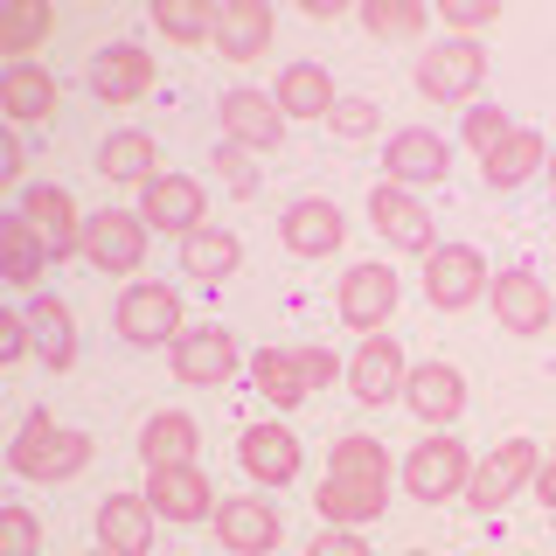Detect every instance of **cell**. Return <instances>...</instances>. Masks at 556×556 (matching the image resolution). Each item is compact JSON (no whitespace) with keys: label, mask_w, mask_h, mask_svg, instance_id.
<instances>
[{"label":"cell","mask_w":556,"mask_h":556,"mask_svg":"<svg viewBox=\"0 0 556 556\" xmlns=\"http://www.w3.org/2000/svg\"><path fill=\"white\" fill-rule=\"evenodd\" d=\"M98 174H104V181H139V188H147L153 174H161V147H153V132H112L98 147Z\"/></svg>","instance_id":"33"},{"label":"cell","mask_w":556,"mask_h":556,"mask_svg":"<svg viewBox=\"0 0 556 556\" xmlns=\"http://www.w3.org/2000/svg\"><path fill=\"white\" fill-rule=\"evenodd\" d=\"M147 84H153V56L139 42H112V49H98L91 56V91L104 104H132V98H147Z\"/></svg>","instance_id":"24"},{"label":"cell","mask_w":556,"mask_h":556,"mask_svg":"<svg viewBox=\"0 0 556 556\" xmlns=\"http://www.w3.org/2000/svg\"><path fill=\"white\" fill-rule=\"evenodd\" d=\"M0 112L14 118V126H35V118L56 112V77H49L42 63H8V77H0Z\"/></svg>","instance_id":"29"},{"label":"cell","mask_w":556,"mask_h":556,"mask_svg":"<svg viewBox=\"0 0 556 556\" xmlns=\"http://www.w3.org/2000/svg\"><path fill=\"white\" fill-rule=\"evenodd\" d=\"M22 320H28V334H35V355H42L49 369L63 376L70 362H77V313H70V306L56 300V292H35Z\"/></svg>","instance_id":"28"},{"label":"cell","mask_w":556,"mask_h":556,"mask_svg":"<svg viewBox=\"0 0 556 556\" xmlns=\"http://www.w3.org/2000/svg\"><path fill=\"white\" fill-rule=\"evenodd\" d=\"M543 167H549V139L535 132V126H515V132H508V139H501V147L480 161V174H486V188H494V195H508V188L535 181Z\"/></svg>","instance_id":"25"},{"label":"cell","mask_w":556,"mask_h":556,"mask_svg":"<svg viewBox=\"0 0 556 556\" xmlns=\"http://www.w3.org/2000/svg\"><path fill=\"white\" fill-rule=\"evenodd\" d=\"M8 466L22 480H70V473H84V466H91V439H84V431H63L49 410H28L22 431H14Z\"/></svg>","instance_id":"2"},{"label":"cell","mask_w":556,"mask_h":556,"mask_svg":"<svg viewBox=\"0 0 556 556\" xmlns=\"http://www.w3.org/2000/svg\"><path fill=\"white\" fill-rule=\"evenodd\" d=\"M28 348H35V334H28V320H0V362H8V369H14V362L28 355Z\"/></svg>","instance_id":"45"},{"label":"cell","mask_w":556,"mask_h":556,"mask_svg":"<svg viewBox=\"0 0 556 556\" xmlns=\"http://www.w3.org/2000/svg\"><path fill=\"white\" fill-rule=\"evenodd\" d=\"M0 251H8V286H35L42 278V265H49V243L35 237V223L14 208V216H0Z\"/></svg>","instance_id":"34"},{"label":"cell","mask_w":556,"mask_h":556,"mask_svg":"<svg viewBox=\"0 0 556 556\" xmlns=\"http://www.w3.org/2000/svg\"><path fill=\"white\" fill-rule=\"evenodd\" d=\"M369 223H376V237L390 243V251H417V257L439 251V223H431V208L417 202L410 188L376 181V188H369Z\"/></svg>","instance_id":"9"},{"label":"cell","mask_w":556,"mask_h":556,"mask_svg":"<svg viewBox=\"0 0 556 556\" xmlns=\"http://www.w3.org/2000/svg\"><path fill=\"white\" fill-rule=\"evenodd\" d=\"M237 459H243V473H251V480L292 486V480H300V459H306V452H300V439H292L286 425H251V431L237 439Z\"/></svg>","instance_id":"22"},{"label":"cell","mask_w":556,"mask_h":556,"mask_svg":"<svg viewBox=\"0 0 556 556\" xmlns=\"http://www.w3.org/2000/svg\"><path fill=\"white\" fill-rule=\"evenodd\" d=\"M195 417H181V410H153L147 425H139V459H147V473L153 466H195Z\"/></svg>","instance_id":"30"},{"label":"cell","mask_w":556,"mask_h":556,"mask_svg":"<svg viewBox=\"0 0 556 556\" xmlns=\"http://www.w3.org/2000/svg\"><path fill=\"white\" fill-rule=\"evenodd\" d=\"M237 265H243V243H237L230 230H216V223H202V230L181 237V271L202 278V286H223Z\"/></svg>","instance_id":"31"},{"label":"cell","mask_w":556,"mask_h":556,"mask_svg":"<svg viewBox=\"0 0 556 556\" xmlns=\"http://www.w3.org/2000/svg\"><path fill=\"white\" fill-rule=\"evenodd\" d=\"M153 28L167 42H216V8L208 0H161L153 8Z\"/></svg>","instance_id":"36"},{"label":"cell","mask_w":556,"mask_h":556,"mask_svg":"<svg viewBox=\"0 0 556 556\" xmlns=\"http://www.w3.org/2000/svg\"><path fill=\"white\" fill-rule=\"evenodd\" d=\"M278 237H286L292 257H334L348 243V216H341V202H327V195H300L278 216Z\"/></svg>","instance_id":"17"},{"label":"cell","mask_w":556,"mask_h":556,"mask_svg":"<svg viewBox=\"0 0 556 556\" xmlns=\"http://www.w3.org/2000/svg\"><path fill=\"white\" fill-rule=\"evenodd\" d=\"M480 84H486V49L466 42V35H445V42H431L417 56V91L431 104H466L480 98Z\"/></svg>","instance_id":"4"},{"label":"cell","mask_w":556,"mask_h":556,"mask_svg":"<svg viewBox=\"0 0 556 556\" xmlns=\"http://www.w3.org/2000/svg\"><path fill=\"white\" fill-rule=\"evenodd\" d=\"M549 459H556V452H549Z\"/></svg>","instance_id":"50"},{"label":"cell","mask_w":556,"mask_h":556,"mask_svg":"<svg viewBox=\"0 0 556 556\" xmlns=\"http://www.w3.org/2000/svg\"><path fill=\"white\" fill-rule=\"evenodd\" d=\"M271 8L265 0H223L216 8V56L223 63H257L271 49Z\"/></svg>","instance_id":"21"},{"label":"cell","mask_w":556,"mask_h":556,"mask_svg":"<svg viewBox=\"0 0 556 556\" xmlns=\"http://www.w3.org/2000/svg\"><path fill=\"white\" fill-rule=\"evenodd\" d=\"M237 369H251V362L237 355V334H223V327H188L174 341V376L195 382V390H223Z\"/></svg>","instance_id":"14"},{"label":"cell","mask_w":556,"mask_h":556,"mask_svg":"<svg viewBox=\"0 0 556 556\" xmlns=\"http://www.w3.org/2000/svg\"><path fill=\"white\" fill-rule=\"evenodd\" d=\"M334 313H341V327H355V334L390 327V313H396V271L390 265H355V271L341 278V292H334Z\"/></svg>","instance_id":"18"},{"label":"cell","mask_w":556,"mask_h":556,"mask_svg":"<svg viewBox=\"0 0 556 556\" xmlns=\"http://www.w3.org/2000/svg\"><path fill=\"white\" fill-rule=\"evenodd\" d=\"M486 300H494V320H501V334H549L556 327V292L535 278L529 265H515V271H501L494 286H486Z\"/></svg>","instance_id":"8"},{"label":"cell","mask_w":556,"mask_h":556,"mask_svg":"<svg viewBox=\"0 0 556 556\" xmlns=\"http://www.w3.org/2000/svg\"><path fill=\"white\" fill-rule=\"evenodd\" d=\"M362 28L376 42H410V35L431 28V8L425 0H362Z\"/></svg>","instance_id":"35"},{"label":"cell","mask_w":556,"mask_h":556,"mask_svg":"<svg viewBox=\"0 0 556 556\" xmlns=\"http://www.w3.org/2000/svg\"><path fill=\"white\" fill-rule=\"evenodd\" d=\"M202 181H188V174H153L147 188H139V216H147V230H174V237H188V230H202Z\"/></svg>","instance_id":"20"},{"label":"cell","mask_w":556,"mask_h":556,"mask_svg":"<svg viewBox=\"0 0 556 556\" xmlns=\"http://www.w3.org/2000/svg\"><path fill=\"white\" fill-rule=\"evenodd\" d=\"M404 404H410V417H425V425H452V417L466 410V376L452 369V362H417L410 369V382H404Z\"/></svg>","instance_id":"23"},{"label":"cell","mask_w":556,"mask_h":556,"mask_svg":"<svg viewBox=\"0 0 556 556\" xmlns=\"http://www.w3.org/2000/svg\"><path fill=\"white\" fill-rule=\"evenodd\" d=\"M91 556H112V549H91Z\"/></svg>","instance_id":"48"},{"label":"cell","mask_w":556,"mask_h":556,"mask_svg":"<svg viewBox=\"0 0 556 556\" xmlns=\"http://www.w3.org/2000/svg\"><path fill=\"white\" fill-rule=\"evenodd\" d=\"M0 556H42V529L28 508H0Z\"/></svg>","instance_id":"39"},{"label":"cell","mask_w":556,"mask_h":556,"mask_svg":"<svg viewBox=\"0 0 556 556\" xmlns=\"http://www.w3.org/2000/svg\"><path fill=\"white\" fill-rule=\"evenodd\" d=\"M486 286H494V278H486V257L473 243H439V251L425 257V300L439 313H466Z\"/></svg>","instance_id":"10"},{"label":"cell","mask_w":556,"mask_h":556,"mask_svg":"<svg viewBox=\"0 0 556 556\" xmlns=\"http://www.w3.org/2000/svg\"><path fill=\"white\" fill-rule=\"evenodd\" d=\"M313 508L327 515V529H362V521H376L390 508V452H382V439H369V431L334 439V459H327Z\"/></svg>","instance_id":"1"},{"label":"cell","mask_w":556,"mask_h":556,"mask_svg":"<svg viewBox=\"0 0 556 556\" xmlns=\"http://www.w3.org/2000/svg\"><path fill=\"white\" fill-rule=\"evenodd\" d=\"M84 257H91L104 278H132L147 265V216H132V208H98V216L84 223Z\"/></svg>","instance_id":"7"},{"label":"cell","mask_w":556,"mask_h":556,"mask_svg":"<svg viewBox=\"0 0 556 556\" xmlns=\"http://www.w3.org/2000/svg\"><path fill=\"white\" fill-rule=\"evenodd\" d=\"M223 147L237 153H271L286 139V112H278L271 91H223Z\"/></svg>","instance_id":"13"},{"label":"cell","mask_w":556,"mask_h":556,"mask_svg":"<svg viewBox=\"0 0 556 556\" xmlns=\"http://www.w3.org/2000/svg\"><path fill=\"white\" fill-rule=\"evenodd\" d=\"M300 355V369H306V390H327L334 382V348H292Z\"/></svg>","instance_id":"44"},{"label":"cell","mask_w":556,"mask_h":556,"mask_svg":"<svg viewBox=\"0 0 556 556\" xmlns=\"http://www.w3.org/2000/svg\"><path fill=\"white\" fill-rule=\"evenodd\" d=\"M348 382H355V404H369V410H382L390 396H404L410 362H404V348H396V334H369V341H362L355 362H348Z\"/></svg>","instance_id":"19"},{"label":"cell","mask_w":556,"mask_h":556,"mask_svg":"<svg viewBox=\"0 0 556 556\" xmlns=\"http://www.w3.org/2000/svg\"><path fill=\"white\" fill-rule=\"evenodd\" d=\"M410 556H425V549H410Z\"/></svg>","instance_id":"49"},{"label":"cell","mask_w":556,"mask_h":556,"mask_svg":"<svg viewBox=\"0 0 556 556\" xmlns=\"http://www.w3.org/2000/svg\"><path fill=\"white\" fill-rule=\"evenodd\" d=\"M216 167H223V181H230V195H257V174L237 147H216Z\"/></svg>","instance_id":"43"},{"label":"cell","mask_w":556,"mask_h":556,"mask_svg":"<svg viewBox=\"0 0 556 556\" xmlns=\"http://www.w3.org/2000/svg\"><path fill=\"white\" fill-rule=\"evenodd\" d=\"M508 132H515V118L501 112V104H473V112H466V147H473L480 161H486V153H494Z\"/></svg>","instance_id":"38"},{"label":"cell","mask_w":556,"mask_h":556,"mask_svg":"<svg viewBox=\"0 0 556 556\" xmlns=\"http://www.w3.org/2000/svg\"><path fill=\"white\" fill-rule=\"evenodd\" d=\"M382 167H390V174H382L390 188H410V195H417V188H439L445 181L452 147L431 126H404V132H390V147H382Z\"/></svg>","instance_id":"12"},{"label":"cell","mask_w":556,"mask_h":556,"mask_svg":"<svg viewBox=\"0 0 556 556\" xmlns=\"http://www.w3.org/2000/svg\"><path fill=\"white\" fill-rule=\"evenodd\" d=\"M216 543L230 549V556H271L278 549V535H286V521H278L271 501H243V494H223V508H216Z\"/></svg>","instance_id":"16"},{"label":"cell","mask_w":556,"mask_h":556,"mask_svg":"<svg viewBox=\"0 0 556 556\" xmlns=\"http://www.w3.org/2000/svg\"><path fill=\"white\" fill-rule=\"evenodd\" d=\"M466 480H473V452H466L452 431H431L425 445H410L404 459V494L439 508V501H466Z\"/></svg>","instance_id":"3"},{"label":"cell","mask_w":556,"mask_h":556,"mask_svg":"<svg viewBox=\"0 0 556 556\" xmlns=\"http://www.w3.org/2000/svg\"><path fill=\"white\" fill-rule=\"evenodd\" d=\"M251 382H257V396L265 404H278V410H300L306 404V369H300V355L292 348H257L251 355Z\"/></svg>","instance_id":"32"},{"label":"cell","mask_w":556,"mask_h":556,"mask_svg":"<svg viewBox=\"0 0 556 556\" xmlns=\"http://www.w3.org/2000/svg\"><path fill=\"white\" fill-rule=\"evenodd\" d=\"M278 112H286V126H292V118H334V77H327V70L320 63H313V56H300V63H286V70H278Z\"/></svg>","instance_id":"27"},{"label":"cell","mask_w":556,"mask_h":556,"mask_svg":"<svg viewBox=\"0 0 556 556\" xmlns=\"http://www.w3.org/2000/svg\"><path fill=\"white\" fill-rule=\"evenodd\" d=\"M543 174H549V202H556V153H549V167H543Z\"/></svg>","instance_id":"47"},{"label":"cell","mask_w":556,"mask_h":556,"mask_svg":"<svg viewBox=\"0 0 556 556\" xmlns=\"http://www.w3.org/2000/svg\"><path fill=\"white\" fill-rule=\"evenodd\" d=\"M98 549L112 556H147L153 549V501L147 494H112L98 508Z\"/></svg>","instance_id":"26"},{"label":"cell","mask_w":556,"mask_h":556,"mask_svg":"<svg viewBox=\"0 0 556 556\" xmlns=\"http://www.w3.org/2000/svg\"><path fill=\"white\" fill-rule=\"evenodd\" d=\"M445 35H466L473 42V28H486V22H501V0H445Z\"/></svg>","instance_id":"40"},{"label":"cell","mask_w":556,"mask_h":556,"mask_svg":"<svg viewBox=\"0 0 556 556\" xmlns=\"http://www.w3.org/2000/svg\"><path fill=\"white\" fill-rule=\"evenodd\" d=\"M535 501H543V508H556V459H543V466H535Z\"/></svg>","instance_id":"46"},{"label":"cell","mask_w":556,"mask_h":556,"mask_svg":"<svg viewBox=\"0 0 556 556\" xmlns=\"http://www.w3.org/2000/svg\"><path fill=\"white\" fill-rule=\"evenodd\" d=\"M306 556H376V549L362 543L355 529H320V535L306 543Z\"/></svg>","instance_id":"42"},{"label":"cell","mask_w":556,"mask_h":556,"mask_svg":"<svg viewBox=\"0 0 556 556\" xmlns=\"http://www.w3.org/2000/svg\"><path fill=\"white\" fill-rule=\"evenodd\" d=\"M49 28H56V14H49L42 0H28V8H14V14H8V28H0V49H8L14 63H28V49L42 42Z\"/></svg>","instance_id":"37"},{"label":"cell","mask_w":556,"mask_h":556,"mask_svg":"<svg viewBox=\"0 0 556 556\" xmlns=\"http://www.w3.org/2000/svg\"><path fill=\"white\" fill-rule=\"evenodd\" d=\"M535 466H543V445H535V439H508V445H494L486 459H473V480H466V508H473V515H501V501H515L521 486L535 480Z\"/></svg>","instance_id":"5"},{"label":"cell","mask_w":556,"mask_h":556,"mask_svg":"<svg viewBox=\"0 0 556 556\" xmlns=\"http://www.w3.org/2000/svg\"><path fill=\"white\" fill-rule=\"evenodd\" d=\"M147 501L153 515H167L174 529H188V521H216V486L202 480V466H153L147 473Z\"/></svg>","instance_id":"15"},{"label":"cell","mask_w":556,"mask_h":556,"mask_svg":"<svg viewBox=\"0 0 556 556\" xmlns=\"http://www.w3.org/2000/svg\"><path fill=\"white\" fill-rule=\"evenodd\" d=\"M118 334H126L132 348H167L181 341V292L161 286V278H132L126 292H118Z\"/></svg>","instance_id":"6"},{"label":"cell","mask_w":556,"mask_h":556,"mask_svg":"<svg viewBox=\"0 0 556 556\" xmlns=\"http://www.w3.org/2000/svg\"><path fill=\"white\" fill-rule=\"evenodd\" d=\"M327 126H334V139H369V132H376V104H369V98H341Z\"/></svg>","instance_id":"41"},{"label":"cell","mask_w":556,"mask_h":556,"mask_svg":"<svg viewBox=\"0 0 556 556\" xmlns=\"http://www.w3.org/2000/svg\"><path fill=\"white\" fill-rule=\"evenodd\" d=\"M22 216L35 223V237L49 243V257H84V208H77V195H70L63 181H35V188H22Z\"/></svg>","instance_id":"11"}]
</instances>
